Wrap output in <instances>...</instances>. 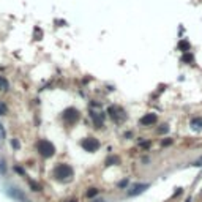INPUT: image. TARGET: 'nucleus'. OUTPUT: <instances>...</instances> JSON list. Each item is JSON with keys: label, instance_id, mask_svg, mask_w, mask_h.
<instances>
[{"label": "nucleus", "instance_id": "4", "mask_svg": "<svg viewBox=\"0 0 202 202\" xmlns=\"http://www.w3.org/2000/svg\"><path fill=\"white\" fill-rule=\"evenodd\" d=\"M81 145H82V149L85 152H96L100 149V141L95 139V137H87V139H84L81 142Z\"/></svg>", "mask_w": 202, "mask_h": 202}, {"label": "nucleus", "instance_id": "11", "mask_svg": "<svg viewBox=\"0 0 202 202\" xmlns=\"http://www.w3.org/2000/svg\"><path fill=\"white\" fill-rule=\"evenodd\" d=\"M178 49H180V50H183V52H190L191 46H190V43H188V41H185V40H182V41L178 43Z\"/></svg>", "mask_w": 202, "mask_h": 202}, {"label": "nucleus", "instance_id": "16", "mask_svg": "<svg viewBox=\"0 0 202 202\" xmlns=\"http://www.w3.org/2000/svg\"><path fill=\"white\" fill-rule=\"evenodd\" d=\"M5 139V131H3V128H2V125H0V142Z\"/></svg>", "mask_w": 202, "mask_h": 202}, {"label": "nucleus", "instance_id": "23", "mask_svg": "<svg viewBox=\"0 0 202 202\" xmlns=\"http://www.w3.org/2000/svg\"><path fill=\"white\" fill-rule=\"evenodd\" d=\"M66 202H77L76 199H70V201H66Z\"/></svg>", "mask_w": 202, "mask_h": 202}, {"label": "nucleus", "instance_id": "15", "mask_svg": "<svg viewBox=\"0 0 202 202\" xmlns=\"http://www.w3.org/2000/svg\"><path fill=\"white\" fill-rule=\"evenodd\" d=\"M167 131H169V126H167V125H163V126L160 128V130H158V133L163 134V133H167Z\"/></svg>", "mask_w": 202, "mask_h": 202}, {"label": "nucleus", "instance_id": "19", "mask_svg": "<svg viewBox=\"0 0 202 202\" xmlns=\"http://www.w3.org/2000/svg\"><path fill=\"white\" fill-rule=\"evenodd\" d=\"M126 185H128V180H122V182L119 183V186H120V188H123V186H126Z\"/></svg>", "mask_w": 202, "mask_h": 202}, {"label": "nucleus", "instance_id": "5", "mask_svg": "<svg viewBox=\"0 0 202 202\" xmlns=\"http://www.w3.org/2000/svg\"><path fill=\"white\" fill-rule=\"evenodd\" d=\"M107 112H109V115L112 117L117 123H120L123 119H125V112H123L122 107H119V106H111L109 109H107Z\"/></svg>", "mask_w": 202, "mask_h": 202}, {"label": "nucleus", "instance_id": "9", "mask_svg": "<svg viewBox=\"0 0 202 202\" xmlns=\"http://www.w3.org/2000/svg\"><path fill=\"white\" fill-rule=\"evenodd\" d=\"M10 193H11V196H14L18 201H21V202H29V199H27V197L21 193V191H18V190H11Z\"/></svg>", "mask_w": 202, "mask_h": 202}, {"label": "nucleus", "instance_id": "20", "mask_svg": "<svg viewBox=\"0 0 202 202\" xmlns=\"http://www.w3.org/2000/svg\"><path fill=\"white\" fill-rule=\"evenodd\" d=\"M0 172H5V167H3V161H0Z\"/></svg>", "mask_w": 202, "mask_h": 202}, {"label": "nucleus", "instance_id": "13", "mask_svg": "<svg viewBox=\"0 0 202 202\" xmlns=\"http://www.w3.org/2000/svg\"><path fill=\"white\" fill-rule=\"evenodd\" d=\"M6 89H8V81L0 76V90H6Z\"/></svg>", "mask_w": 202, "mask_h": 202}, {"label": "nucleus", "instance_id": "22", "mask_svg": "<svg viewBox=\"0 0 202 202\" xmlns=\"http://www.w3.org/2000/svg\"><path fill=\"white\" fill-rule=\"evenodd\" d=\"M93 202H104V201H103V199H95Z\"/></svg>", "mask_w": 202, "mask_h": 202}, {"label": "nucleus", "instance_id": "2", "mask_svg": "<svg viewBox=\"0 0 202 202\" xmlns=\"http://www.w3.org/2000/svg\"><path fill=\"white\" fill-rule=\"evenodd\" d=\"M54 175L59 180H66V178L73 177V167L68 164H59V166L54 169Z\"/></svg>", "mask_w": 202, "mask_h": 202}, {"label": "nucleus", "instance_id": "14", "mask_svg": "<svg viewBox=\"0 0 202 202\" xmlns=\"http://www.w3.org/2000/svg\"><path fill=\"white\" fill-rule=\"evenodd\" d=\"M182 62H193V55H191V54H185L183 57H182Z\"/></svg>", "mask_w": 202, "mask_h": 202}, {"label": "nucleus", "instance_id": "7", "mask_svg": "<svg viewBox=\"0 0 202 202\" xmlns=\"http://www.w3.org/2000/svg\"><path fill=\"white\" fill-rule=\"evenodd\" d=\"M149 186H150L149 183H139V185H134V186L131 188L130 191H128V196H136V194H139V193H142V191H145Z\"/></svg>", "mask_w": 202, "mask_h": 202}, {"label": "nucleus", "instance_id": "17", "mask_svg": "<svg viewBox=\"0 0 202 202\" xmlns=\"http://www.w3.org/2000/svg\"><path fill=\"white\" fill-rule=\"evenodd\" d=\"M161 144H163L164 147H167V145H171V144H172V139H166V141H163Z\"/></svg>", "mask_w": 202, "mask_h": 202}, {"label": "nucleus", "instance_id": "1", "mask_svg": "<svg viewBox=\"0 0 202 202\" xmlns=\"http://www.w3.org/2000/svg\"><path fill=\"white\" fill-rule=\"evenodd\" d=\"M36 149H38L40 155H41V156H44V158H50L54 153H55V147H54V144H50L49 141H46V139L38 141Z\"/></svg>", "mask_w": 202, "mask_h": 202}, {"label": "nucleus", "instance_id": "12", "mask_svg": "<svg viewBox=\"0 0 202 202\" xmlns=\"http://www.w3.org/2000/svg\"><path fill=\"white\" fill-rule=\"evenodd\" d=\"M98 193H100V190H98V188H90V190L87 191V197H95Z\"/></svg>", "mask_w": 202, "mask_h": 202}, {"label": "nucleus", "instance_id": "3", "mask_svg": "<svg viewBox=\"0 0 202 202\" xmlns=\"http://www.w3.org/2000/svg\"><path fill=\"white\" fill-rule=\"evenodd\" d=\"M63 120H65L66 125H74L79 120V111L74 107H68V109L63 111Z\"/></svg>", "mask_w": 202, "mask_h": 202}, {"label": "nucleus", "instance_id": "18", "mask_svg": "<svg viewBox=\"0 0 202 202\" xmlns=\"http://www.w3.org/2000/svg\"><path fill=\"white\" fill-rule=\"evenodd\" d=\"M5 114H6L5 106H3V104H0V115H5Z\"/></svg>", "mask_w": 202, "mask_h": 202}, {"label": "nucleus", "instance_id": "21", "mask_svg": "<svg viewBox=\"0 0 202 202\" xmlns=\"http://www.w3.org/2000/svg\"><path fill=\"white\" fill-rule=\"evenodd\" d=\"M13 147H14V149H19V144H18V141H13Z\"/></svg>", "mask_w": 202, "mask_h": 202}, {"label": "nucleus", "instance_id": "10", "mask_svg": "<svg viewBox=\"0 0 202 202\" xmlns=\"http://www.w3.org/2000/svg\"><path fill=\"white\" fill-rule=\"evenodd\" d=\"M191 126L194 130H202V117H196V119L191 120Z\"/></svg>", "mask_w": 202, "mask_h": 202}, {"label": "nucleus", "instance_id": "6", "mask_svg": "<svg viewBox=\"0 0 202 202\" xmlns=\"http://www.w3.org/2000/svg\"><path fill=\"white\" fill-rule=\"evenodd\" d=\"M139 123L142 126H152L153 123H156V114L150 112V114H145L144 117H141Z\"/></svg>", "mask_w": 202, "mask_h": 202}, {"label": "nucleus", "instance_id": "8", "mask_svg": "<svg viewBox=\"0 0 202 202\" xmlns=\"http://www.w3.org/2000/svg\"><path fill=\"white\" fill-rule=\"evenodd\" d=\"M92 119H93V122H95V128H101V126H103V114L92 112Z\"/></svg>", "mask_w": 202, "mask_h": 202}]
</instances>
